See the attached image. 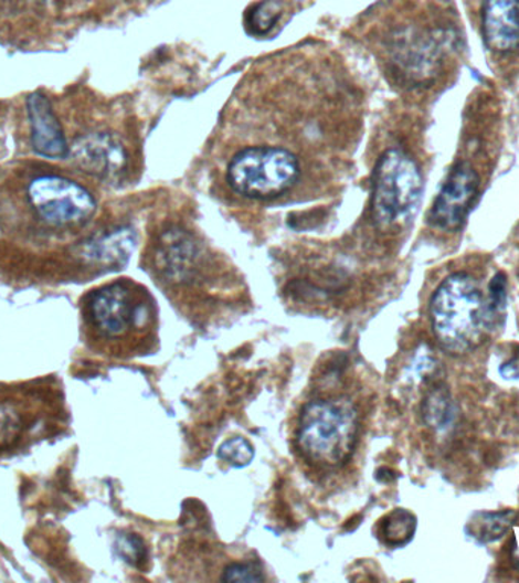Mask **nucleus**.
I'll return each mask as SVG.
<instances>
[{
	"instance_id": "1",
	"label": "nucleus",
	"mask_w": 519,
	"mask_h": 583,
	"mask_svg": "<svg viewBox=\"0 0 519 583\" xmlns=\"http://www.w3.org/2000/svg\"><path fill=\"white\" fill-rule=\"evenodd\" d=\"M363 401L357 389L326 379L296 415L295 449L316 474L342 469L354 456L363 432Z\"/></svg>"
},
{
	"instance_id": "2",
	"label": "nucleus",
	"mask_w": 519,
	"mask_h": 583,
	"mask_svg": "<svg viewBox=\"0 0 519 583\" xmlns=\"http://www.w3.org/2000/svg\"><path fill=\"white\" fill-rule=\"evenodd\" d=\"M88 339L119 358L149 354L158 343V314L149 292L129 279L97 287L84 299Z\"/></svg>"
},
{
	"instance_id": "3",
	"label": "nucleus",
	"mask_w": 519,
	"mask_h": 583,
	"mask_svg": "<svg viewBox=\"0 0 519 583\" xmlns=\"http://www.w3.org/2000/svg\"><path fill=\"white\" fill-rule=\"evenodd\" d=\"M496 318L489 299H485L477 279L468 273L448 275L430 301L433 333L454 354L480 346Z\"/></svg>"
},
{
	"instance_id": "4",
	"label": "nucleus",
	"mask_w": 519,
	"mask_h": 583,
	"mask_svg": "<svg viewBox=\"0 0 519 583\" xmlns=\"http://www.w3.org/2000/svg\"><path fill=\"white\" fill-rule=\"evenodd\" d=\"M299 176V158L283 146H250L231 158L226 168L231 190L250 200H272L289 192Z\"/></svg>"
},
{
	"instance_id": "5",
	"label": "nucleus",
	"mask_w": 519,
	"mask_h": 583,
	"mask_svg": "<svg viewBox=\"0 0 519 583\" xmlns=\"http://www.w3.org/2000/svg\"><path fill=\"white\" fill-rule=\"evenodd\" d=\"M423 176L415 160L401 149H389L375 166L372 218L380 229L403 224L423 194Z\"/></svg>"
},
{
	"instance_id": "6",
	"label": "nucleus",
	"mask_w": 519,
	"mask_h": 583,
	"mask_svg": "<svg viewBox=\"0 0 519 583\" xmlns=\"http://www.w3.org/2000/svg\"><path fill=\"white\" fill-rule=\"evenodd\" d=\"M27 198L35 216L54 229L84 224L96 212L95 198L84 186L52 173L32 178Z\"/></svg>"
},
{
	"instance_id": "7",
	"label": "nucleus",
	"mask_w": 519,
	"mask_h": 583,
	"mask_svg": "<svg viewBox=\"0 0 519 583\" xmlns=\"http://www.w3.org/2000/svg\"><path fill=\"white\" fill-rule=\"evenodd\" d=\"M478 189H480V178L473 166L457 165L433 202L428 213L430 224L442 231L459 230L469 210L473 209Z\"/></svg>"
},
{
	"instance_id": "8",
	"label": "nucleus",
	"mask_w": 519,
	"mask_h": 583,
	"mask_svg": "<svg viewBox=\"0 0 519 583\" xmlns=\"http://www.w3.org/2000/svg\"><path fill=\"white\" fill-rule=\"evenodd\" d=\"M68 157L84 172L112 180L127 169L128 153L117 137L108 132H92L72 145Z\"/></svg>"
},
{
	"instance_id": "9",
	"label": "nucleus",
	"mask_w": 519,
	"mask_h": 583,
	"mask_svg": "<svg viewBox=\"0 0 519 583\" xmlns=\"http://www.w3.org/2000/svg\"><path fill=\"white\" fill-rule=\"evenodd\" d=\"M28 117L31 124V141L35 153L44 158H67L68 148L66 136L59 117H56L51 100L43 93H32L27 100Z\"/></svg>"
},
{
	"instance_id": "10",
	"label": "nucleus",
	"mask_w": 519,
	"mask_h": 583,
	"mask_svg": "<svg viewBox=\"0 0 519 583\" xmlns=\"http://www.w3.org/2000/svg\"><path fill=\"white\" fill-rule=\"evenodd\" d=\"M481 26L486 46L508 54L519 49V0H485Z\"/></svg>"
},
{
	"instance_id": "11",
	"label": "nucleus",
	"mask_w": 519,
	"mask_h": 583,
	"mask_svg": "<svg viewBox=\"0 0 519 583\" xmlns=\"http://www.w3.org/2000/svg\"><path fill=\"white\" fill-rule=\"evenodd\" d=\"M134 246H136V233L128 226H120L85 243L84 255L96 265L121 266L128 262Z\"/></svg>"
},
{
	"instance_id": "12",
	"label": "nucleus",
	"mask_w": 519,
	"mask_h": 583,
	"mask_svg": "<svg viewBox=\"0 0 519 583\" xmlns=\"http://www.w3.org/2000/svg\"><path fill=\"white\" fill-rule=\"evenodd\" d=\"M515 520H517V513L513 510L476 513L468 522V532L480 542H492L508 533Z\"/></svg>"
},
{
	"instance_id": "13",
	"label": "nucleus",
	"mask_w": 519,
	"mask_h": 583,
	"mask_svg": "<svg viewBox=\"0 0 519 583\" xmlns=\"http://www.w3.org/2000/svg\"><path fill=\"white\" fill-rule=\"evenodd\" d=\"M416 530V518L404 509H396L380 522V538L384 544L400 547L412 540Z\"/></svg>"
},
{
	"instance_id": "14",
	"label": "nucleus",
	"mask_w": 519,
	"mask_h": 583,
	"mask_svg": "<svg viewBox=\"0 0 519 583\" xmlns=\"http://www.w3.org/2000/svg\"><path fill=\"white\" fill-rule=\"evenodd\" d=\"M423 416L425 424L442 431L453 423L456 416V407L445 388L433 389L423 403Z\"/></svg>"
},
{
	"instance_id": "15",
	"label": "nucleus",
	"mask_w": 519,
	"mask_h": 583,
	"mask_svg": "<svg viewBox=\"0 0 519 583\" xmlns=\"http://www.w3.org/2000/svg\"><path fill=\"white\" fill-rule=\"evenodd\" d=\"M219 457L225 460L226 464L233 465V467L242 468L253 460L254 448L248 441L243 439L241 436L231 437V439L221 445Z\"/></svg>"
},
{
	"instance_id": "16",
	"label": "nucleus",
	"mask_w": 519,
	"mask_h": 583,
	"mask_svg": "<svg viewBox=\"0 0 519 583\" xmlns=\"http://www.w3.org/2000/svg\"><path fill=\"white\" fill-rule=\"evenodd\" d=\"M282 15L279 7L275 2L258 3L248 15L250 30L255 34H265L269 31Z\"/></svg>"
},
{
	"instance_id": "17",
	"label": "nucleus",
	"mask_w": 519,
	"mask_h": 583,
	"mask_svg": "<svg viewBox=\"0 0 519 583\" xmlns=\"http://www.w3.org/2000/svg\"><path fill=\"white\" fill-rule=\"evenodd\" d=\"M224 582H262L265 581L262 571L254 564H245V562H237L226 566L224 574H222Z\"/></svg>"
},
{
	"instance_id": "18",
	"label": "nucleus",
	"mask_w": 519,
	"mask_h": 583,
	"mask_svg": "<svg viewBox=\"0 0 519 583\" xmlns=\"http://www.w3.org/2000/svg\"><path fill=\"white\" fill-rule=\"evenodd\" d=\"M489 306L497 316L505 310L506 299H508V279L500 273L490 279L489 283Z\"/></svg>"
},
{
	"instance_id": "19",
	"label": "nucleus",
	"mask_w": 519,
	"mask_h": 583,
	"mask_svg": "<svg viewBox=\"0 0 519 583\" xmlns=\"http://www.w3.org/2000/svg\"><path fill=\"white\" fill-rule=\"evenodd\" d=\"M500 374L505 379H519V346H515L513 354L500 367Z\"/></svg>"
},
{
	"instance_id": "20",
	"label": "nucleus",
	"mask_w": 519,
	"mask_h": 583,
	"mask_svg": "<svg viewBox=\"0 0 519 583\" xmlns=\"http://www.w3.org/2000/svg\"><path fill=\"white\" fill-rule=\"evenodd\" d=\"M510 559H512V564L519 570V529L517 530V533L513 534Z\"/></svg>"
}]
</instances>
